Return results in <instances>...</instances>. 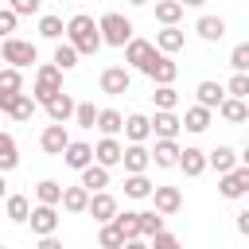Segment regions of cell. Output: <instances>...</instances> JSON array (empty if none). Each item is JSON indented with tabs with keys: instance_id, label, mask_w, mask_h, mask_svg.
<instances>
[{
	"instance_id": "obj_1",
	"label": "cell",
	"mask_w": 249,
	"mask_h": 249,
	"mask_svg": "<svg viewBox=\"0 0 249 249\" xmlns=\"http://www.w3.org/2000/svg\"><path fill=\"white\" fill-rule=\"evenodd\" d=\"M66 43L78 51V58L82 54H97V47H101V35H97V23L86 16V12H78V16H70V23H66Z\"/></svg>"
},
{
	"instance_id": "obj_2",
	"label": "cell",
	"mask_w": 249,
	"mask_h": 249,
	"mask_svg": "<svg viewBox=\"0 0 249 249\" xmlns=\"http://www.w3.org/2000/svg\"><path fill=\"white\" fill-rule=\"evenodd\" d=\"M97 35H101V43H109V47H124V43L132 39V19H124L121 12H105V16L97 19Z\"/></svg>"
},
{
	"instance_id": "obj_3",
	"label": "cell",
	"mask_w": 249,
	"mask_h": 249,
	"mask_svg": "<svg viewBox=\"0 0 249 249\" xmlns=\"http://www.w3.org/2000/svg\"><path fill=\"white\" fill-rule=\"evenodd\" d=\"M54 93H62V70H58L54 62H47V66H39V70H35V89H31V101H35V105H47Z\"/></svg>"
},
{
	"instance_id": "obj_4",
	"label": "cell",
	"mask_w": 249,
	"mask_h": 249,
	"mask_svg": "<svg viewBox=\"0 0 249 249\" xmlns=\"http://www.w3.org/2000/svg\"><path fill=\"white\" fill-rule=\"evenodd\" d=\"M0 58L4 62H12V70H23V66H31L35 58H39V51H35V43H27V39H4V47H0Z\"/></svg>"
},
{
	"instance_id": "obj_5",
	"label": "cell",
	"mask_w": 249,
	"mask_h": 249,
	"mask_svg": "<svg viewBox=\"0 0 249 249\" xmlns=\"http://www.w3.org/2000/svg\"><path fill=\"white\" fill-rule=\"evenodd\" d=\"M245 191H249V163H237V167H230V171L222 175L218 195H222V198H245Z\"/></svg>"
},
{
	"instance_id": "obj_6",
	"label": "cell",
	"mask_w": 249,
	"mask_h": 249,
	"mask_svg": "<svg viewBox=\"0 0 249 249\" xmlns=\"http://www.w3.org/2000/svg\"><path fill=\"white\" fill-rule=\"evenodd\" d=\"M86 214H89L97 226H105V222H113V214H117V198H113L109 191H97V195H89Z\"/></svg>"
},
{
	"instance_id": "obj_7",
	"label": "cell",
	"mask_w": 249,
	"mask_h": 249,
	"mask_svg": "<svg viewBox=\"0 0 249 249\" xmlns=\"http://www.w3.org/2000/svg\"><path fill=\"white\" fill-rule=\"evenodd\" d=\"M144 74H148L156 86H171V82L179 78V66L171 62V54H160V51H156V58L148 62V70H144Z\"/></svg>"
},
{
	"instance_id": "obj_8",
	"label": "cell",
	"mask_w": 249,
	"mask_h": 249,
	"mask_svg": "<svg viewBox=\"0 0 249 249\" xmlns=\"http://www.w3.org/2000/svg\"><path fill=\"white\" fill-rule=\"evenodd\" d=\"M148 198H152L156 214H175V210L183 206V191H179V187H167V183H163V187H152Z\"/></svg>"
},
{
	"instance_id": "obj_9",
	"label": "cell",
	"mask_w": 249,
	"mask_h": 249,
	"mask_svg": "<svg viewBox=\"0 0 249 249\" xmlns=\"http://www.w3.org/2000/svg\"><path fill=\"white\" fill-rule=\"evenodd\" d=\"M27 222H31V233H39V237H51V233L58 230V210H54V206H31Z\"/></svg>"
},
{
	"instance_id": "obj_10",
	"label": "cell",
	"mask_w": 249,
	"mask_h": 249,
	"mask_svg": "<svg viewBox=\"0 0 249 249\" xmlns=\"http://www.w3.org/2000/svg\"><path fill=\"white\" fill-rule=\"evenodd\" d=\"M66 144H70L66 124H47V128H43V136H39V148H43L47 156H62V152H66Z\"/></svg>"
},
{
	"instance_id": "obj_11",
	"label": "cell",
	"mask_w": 249,
	"mask_h": 249,
	"mask_svg": "<svg viewBox=\"0 0 249 249\" xmlns=\"http://www.w3.org/2000/svg\"><path fill=\"white\" fill-rule=\"evenodd\" d=\"M0 113H8L12 121H31L35 101H31V93H12V97H0Z\"/></svg>"
},
{
	"instance_id": "obj_12",
	"label": "cell",
	"mask_w": 249,
	"mask_h": 249,
	"mask_svg": "<svg viewBox=\"0 0 249 249\" xmlns=\"http://www.w3.org/2000/svg\"><path fill=\"white\" fill-rule=\"evenodd\" d=\"M156 58V47L148 39H128L124 43V62H132L136 70H148V62Z\"/></svg>"
},
{
	"instance_id": "obj_13",
	"label": "cell",
	"mask_w": 249,
	"mask_h": 249,
	"mask_svg": "<svg viewBox=\"0 0 249 249\" xmlns=\"http://www.w3.org/2000/svg\"><path fill=\"white\" fill-rule=\"evenodd\" d=\"M128 86H132V74L124 70V66H109V70H101V93H128Z\"/></svg>"
},
{
	"instance_id": "obj_14",
	"label": "cell",
	"mask_w": 249,
	"mask_h": 249,
	"mask_svg": "<svg viewBox=\"0 0 249 249\" xmlns=\"http://www.w3.org/2000/svg\"><path fill=\"white\" fill-rule=\"evenodd\" d=\"M74 105H78V101H74V97H70V93L62 89V93H54V97H51V101H47L43 109H47L51 124H66V121L74 117Z\"/></svg>"
},
{
	"instance_id": "obj_15",
	"label": "cell",
	"mask_w": 249,
	"mask_h": 249,
	"mask_svg": "<svg viewBox=\"0 0 249 249\" xmlns=\"http://www.w3.org/2000/svg\"><path fill=\"white\" fill-rule=\"evenodd\" d=\"M121 152H124V148L117 144V136H101V140L93 144V160H97V167H105V171L121 163Z\"/></svg>"
},
{
	"instance_id": "obj_16",
	"label": "cell",
	"mask_w": 249,
	"mask_h": 249,
	"mask_svg": "<svg viewBox=\"0 0 249 249\" xmlns=\"http://www.w3.org/2000/svg\"><path fill=\"white\" fill-rule=\"evenodd\" d=\"M62 163H66V167H74V171H82V167H89V163H93V148H89L86 140H70V144H66V152H62Z\"/></svg>"
},
{
	"instance_id": "obj_17",
	"label": "cell",
	"mask_w": 249,
	"mask_h": 249,
	"mask_svg": "<svg viewBox=\"0 0 249 249\" xmlns=\"http://www.w3.org/2000/svg\"><path fill=\"white\" fill-rule=\"evenodd\" d=\"M121 163H124V171H128V175H144V171H148V163H152V156H148V148H144V144H128V148L121 152Z\"/></svg>"
},
{
	"instance_id": "obj_18",
	"label": "cell",
	"mask_w": 249,
	"mask_h": 249,
	"mask_svg": "<svg viewBox=\"0 0 249 249\" xmlns=\"http://www.w3.org/2000/svg\"><path fill=\"white\" fill-rule=\"evenodd\" d=\"M175 167H183V175L198 179V175L206 171V152H202V148H179V160H175Z\"/></svg>"
},
{
	"instance_id": "obj_19",
	"label": "cell",
	"mask_w": 249,
	"mask_h": 249,
	"mask_svg": "<svg viewBox=\"0 0 249 249\" xmlns=\"http://www.w3.org/2000/svg\"><path fill=\"white\" fill-rule=\"evenodd\" d=\"M148 128H152L160 140H175L183 124H179V117H175V113H160V109H156V117L148 121Z\"/></svg>"
},
{
	"instance_id": "obj_20",
	"label": "cell",
	"mask_w": 249,
	"mask_h": 249,
	"mask_svg": "<svg viewBox=\"0 0 249 249\" xmlns=\"http://www.w3.org/2000/svg\"><path fill=\"white\" fill-rule=\"evenodd\" d=\"M121 132L128 136V144H144V140L152 136V128H148V117H144V113H128V117H124V124H121Z\"/></svg>"
},
{
	"instance_id": "obj_21",
	"label": "cell",
	"mask_w": 249,
	"mask_h": 249,
	"mask_svg": "<svg viewBox=\"0 0 249 249\" xmlns=\"http://www.w3.org/2000/svg\"><path fill=\"white\" fill-rule=\"evenodd\" d=\"M183 43H187V35H183L179 27H163V31L156 35V43H152V47H156L160 54H175V51H183Z\"/></svg>"
},
{
	"instance_id": "obj_22",
	"label": "cell",
	"mask_w": 249,
	"mask_h": 249,
	"mask_svg": "<svg viewBox=\"0 0 249 249\" xmlns=\"http://www.w3.org/2000/svg\"><path fill=\"white\" fill-rule=\"evenodd\" d=\"M62 210L66 214H86V202H89V191L86 187H62Z\"/></svg>"
},
{
	"instance_id": "obj_23",
	"label": "cell",
	"mask_w": 249,
	"mask_h": 249,
	"mask_svg": "<svg viewBox=\"0 0 249 249\" xmlns=\"http://www.w3.org/2000/svg\"><path fill=\"white\" fill-rule=\"evenodd\" d=\"M218 113H222V121H230V124H245V121H249V105L237 101V97H222Z\"/></svg>"
},
{
	"instance_id": "obj_24",
	"label": "cell",
	"mask_w": 249,
	"mask_h": 249,
	"mask_svg": "<svg viewBox=\"0 0 249 249\" xmlns=\"http://www.w3.org/2000/svg\"><path fill=\"white\" fill-rule=\"evenodd\" d=\"M206 167H218V175H226L230 167H237V152L230 144H218L210 156H206Z\"/></svg>"
},
{
	"instance_id": "obj_25",
	"label": "cell",
	"mask_w": 249,
	"mask_h": 249,
	"mask_svg": "<svg viewBox=\"0 0 249 249\" xmlns=\"http://www.w3.org/2000/svg\"><path fill=\"white\" fill-rule=\"evenodd\" d=\"M78 187H86L89 195H97V191L109 187V171L97 167V163H89V167H82V183H78Z\"/></svg>"
},
{
	"instance_id": "obj_26",
	"label": "cell",
	"mask_w": 249,
	"mask_h": 249,
	"mask_svg": "<svg viewBox=\"0 0 249 249\" xmlns=\"http://www.w3.org/2000/svg\"><path fill=\"white\" fill-rule=\"evenodd\" d=\"M113 226L121 230V237H140V210H117L113 214Z\"/></svg>"
},
{
	"instance_id": "obj_27",
	"label": "cell",
	"mask_w": 249,
	"mask_h": 249,
	"mask_svg": "<svg viewBox=\"0 0 249 249\" xmlns=\"http://www.w3.org/2000/svg\"><path fill=\"white\" fill-rule=\"evenodd\" d=\"M195 31H198L206 43H218V39L226 35V19H222V16H202V19L195 23Z\"/></svg>"
},
{
	"instance_id": "obj_28",
	"label": "cell",
	"mask_w": 249,
	"mask_h": 249,
	"mask_svg": "<svg viewBox=\"0 0 249 249\" xmlns=\"http://www.w3.org/2000/svg\"><path fill=\"white\" fill-rule=\"evenodd\" d=\"M198 105L202 109H218L222 105V97H226V86H218V82H198Z\"/></svg>"
},
{
	"instance_id": "obj_29",
	"label": "cell",
	"mask_w": 249,
	"mask_h": 249,
	"mask_svg": "<svg viewBox=\"0 0 249 249\" xmlns=\"http://www.w3.org/2000/svg\"><path fill=\"white\" fill-rule=\"evenodd\" d=\"M148 156H152L156 167H175V160H179V144H175V140H156V152H148Z\"/></svg>"
},
{
	"instance_id": "obj_30",
	"label": "cell",
	"mask_w": 249,
	"mask_h": 249,
	"mask_svg": "<svg viewBox=\"0 0 249 249\" xmlns=\"http://www.w3.org/2000/svg\"><path fill=\"white\" fill-rule=\"evenodd\" d=\"M179 124H183L187 132H206V128H210V109H202V105H191V109H187V117H183Z\"/></svg>"
},
{
	"instance_id": "obj_31",
	"label": "cell",
	"mask_w": 249,
	"mask_h": 249,
	"mask_svg": "<svg viewBox=\"0 0 249 249\" xmlns=\"http://www.w3.org/2000/svg\"><path fill=\"white\" fill-rule=\"evenodd\" d=\"M4 210H8V218H12L16 226H23L27 214H31V202H27V195H8V198H4Z\"/></svg>"
},
{
	"instance_id": "obj_32",
	"label": "cell",
	"mask_w": 249,
	"mask_h": 249,
	"mask_svg": "<svg viewBox=\"0 0 249 249\" xmlns=\"http://www.w3.org/2000/svg\"><path fill=\"white\" fill-rule=\"evenodd\" d=\"M16 163H19V148H16V140L8 132H0V175H8Z\"/></svg>"
},
{
	"instance_id": "obj_33",
	"label": "cell",
	"mask_w": 249,
	"mask_h": 249,
	"mask_svg": "<svg viewBox=\"0 0 249 249\" xmlns=\"http://www.w3.org/2000/svg\"><path fill=\"white\" fill-rule=\"evenodd\" d=\"M121 124H124V117H121L117 109H97V121H93V128H101L105 136H117V132H121Z\"/></svg>"
},
{
	"instance_id": "obj_34",
	"label": "cell",
	"mask_w": 249,
	"mask_h": 249,
	"mask_svg": "<svg viewBox=\"0 0 249 249\" xmlns=\"http://www.w3.org/2000/svg\"><path fill=\"white\" fill-rule=\"evenodd\" d=\"M156 19H160L163 27H175V23L183 19V8H179L175 0H156Z\"/></svg>"
},
{
	"instance_id": "obj_35",
	"label": "cell",
	"mask_w": 249,
	"mask_h": 249,
	"mask_svg": "<svg viewBox=\"0 0 249 249\" xmlns=\"http://www.w3.org/2000/svg\"><path fill=\"white\" fill-rule=\"evenodd\" d=\"M35 198H39V206H58V198H62V187H58L54 179H43V183L35 187Z\"/></svg>"
},
{
	"instance_id": "obj_36",
	"label": "cell",
	"mask_w": 249,
	"mask_h": 249,
	"mask_svg": "<svg viewBox=\"0 0 249 249\" xmlns=\"http://www.w3.org/2000/svg\"><path fill=\"white\" fill-rule=\"evenodd\" d=\"M124 195L128 198H148L152 195V179L148 175H128L124 179Z\"/></svg>"
},
{
	"instance_id": "obj_37",
	"label": "cell",
	"mask_w": 249,
	"mask_h": 249,
	"mask_svg": "<svg viewBox=\"0 0 249 249\" xmlns=\"http://www.w3.org/2000/svg\"><path fill=\"white\" fill-rule=\"evenodd\" d=\"M12 93H23V78H19V70H0V97H12Z\"/></svg>"
},
{
	"instance_id": "obj_38",
	"label": "cell",
	"mask_w": 249,
	"mask_h": 249,
	"mask_svg": "<svg viewBox=\"0 0 249 249\" xmlns=\"http://www.w3.org/2000/svg\"><path fill=\"white\" fill-rule=\"evenodd\" d=\"M152 101H156V109H160V113H171V109H175V101H179V93H175V86H156Z\"/></svg>"
},
{
	"instance_id": "obj_39",
	"label": "cell",
	"mask_w": 249,
	"mask_h": 249,
	"mask_svg": "<svg viewBox=\"0 0 249 249\" xmlns=\"http://www.w3.org/2000/svg\"><path fill=\"white\" fill-rule=\"evenodd\" d=\"M163 230V214L156 210H140V237H156Z\"/></svg>"
},
{
	"instance_id": "obj_40",
	"label": "cell",
	"mask_w": 249,
	"mask_h": 249,
	"mask_svg": "<svg viewBox=\"0 0 249 249\" xmlns=\"http://www.w3.org/2000/svg\"><path fill=\"white\" fill-rule=\"evenodd\" d=\"M121 245H124L121 230H117L113 222H105V226H101V233H97V249H121Z\"/></svg>"
},
{
	"instance_id": "obj_41",
	"label": "cell",
	"mask_w": 249,
	"mask_h": 249,
	"mask_svg": "<svg viewBox=\"0 0 249 249\" xmlns=\"http://www.w3.org/2000/svg\"><path fill=\"white\" fill-rule=\"evenodd\" d=\"M54 66H58V70H74V66H78V51H74L70 43H58V47H54Z\"/></svg>"
},
{
	"instance_id": "obj_42",
	"label": "cell",
	"mask_w": 249,
	"mask_h": 249,
	"mask_svg": "<svg viewBox=\"0 0 249 249\" xmlns=\"http://www.w3.org/2000/svg\"><path fill=\"white\" fill-rule=\"evenodd\" d=\"M62 31H66V27H62L58 16H43V19H39V35H43V39H62Z\"/></svg>"
},
{
	"instance_id": "obj_43",
	"label": "cell",
	"mask_w": 249,
	"mask_h": 249,
	"mask_svg": "<svg viewBox=\"0 0 249 249\" xmlns=\"http://www.w3.org/2000/svg\"><path fill=\"white\" fill-rule=\"evenodd\" d=\"M226 93L237 97V101H245V97H249V74H233L230 86H226Z\"/></svg>"
},
{
	"instance_id": "obj_44",
	"label": "cell",
	"mask_w": 249,
	"mask_h": 249,
	"mask_svg": "<svg viewBox=\"0 0 249 249\" xmlns=\"http://www.w3.org/2000/svg\"><path fill=\"white\" fill-rule=\"evenodd\" d=\"M74 121H78L82 128H93V121H97V109H93L89 101H78V105H74Z\"/></svg>"
},
{
	"instance_id": "obj_45",
	"label": "cell",
	"mask_w": 249,
	"mask_h": 249,
	"mask_svg": "<svg viewBox=\"0 0 249 249\" xmlns=\"http://www.w3.org/2000/svg\"><path fill=\"white\" fill-rule=\"evenodd\" d=\"M230 66H233L237 74H245V70H249V43H237V47H233V54H230Z\"/></svg>"
},
{
	"instance_id": "obj_46",
	"label": "cell",
	"mask_w": 249,
	"mask_h": 249,
	"mask_svg": "<svg viewBox=\"0 0 249 249\" xmlns=\"http://www.w3.org/2000/svg\"><path fill=\"white\" fill-rule=\"evenodd\" d=\"M148 249H183V245H179V237H175V233L160 230L156 237H148Z\"/></svg>"
},
{
	"instance_id": "obj_47",
	"label": "cell",
	"mask_w": 249,
	"mask_h": 249,
	"mask_svg": "<svg viewBox=\"0 0 249 249\" xmlns=\"http://www.w3.org/2000/svg\"><path fill=\"white\" fill-rule=\"evenodd\" d=\"M16 12L12 8H0V39H12V31H16Z\"/></svg>"
},
{
	"instance_id": "obj_48",
	"label": "cell",
	"mask_w": 249,
	"mask_h": 249,
	"mask_svg": "<svg viewBox=\"0 0 249 249\" xmlns=\"http://www.w3.org/2000/svg\"><path fill=\"white\" fill-rule=\"evenodd\" d=\"M8 8H12L16 16H35V12L43 8V0H8Z\"/></svg>"
},
{
	"instance_id": "obj_49",
	"label": "cell",
	"mask_w": 249,
	"mask_h": 249,
	"mask_svg": "<svg viewBox=\"0 0 249 249\" xmlns=\"http://www.w3.org/2000/svg\"><path fill=\"white\" fill-rule=\"evenodd\" d=\"M35 249H62V241L51 233V237H39V245H35Z\"/></svg>"
},
{
	"instance_id": "obj_50",
	"label": "cell",
	"mask_w": 249,
	"mask_h": 249,
	"mask_svg": "<svg viewBox=\"0 0 249 249\" xmlns=\"http://www.w3.org/2000/svg\"><path fill=\"white\" fill-rule=\"evenodd\" d=\"M237 233H249V210L237 214Z\"/></svg>"
},
{
	"instance_id": "obj_51",
	"label": "cell",
	"mask_w": 249,
	"mask_h": 249,
	"mask_svg": "<svg viewBox=\"0 0 249 249\" xmlns=\"http://www.w3.org/2000/svg\"><path fill=\"white\" fill-rule=\"evenodd\" d=\"M121 249H148V241H144V237H128Z\"/></svg>"
},
{
	"instance_id": "obj_52",
	"label": "cell",
	"mask_w": 249,
	"mask_h": 249,
	"mask_svg": "<svg viewBox=\"0 0 249 249\" xmlns=\"http://www.w3.org/2000/svg\"><path fill=\"white\" fill-rule=\"evenodd\" d=\"M179 8H198V4H206V0H175Z\"/></svg>"
},
{
	"instance_id": "obj_53",
	"label": "cell",
	"mask_w": 249,
	"mask_h": 249,
	"mask_svg": "<svg viewBox=\"0 0 249 249\" xmlns=\"http://www.w3.org/2000/svg\"><path fill=\"white\" fill-rule=\"evenodd\" d=\"M4 187H8V183H4V175H0V198H8V191H4Z\"/></svg>"
},
{
	"instance_id": "obj_54",
	"label": "cell",
	"mask_w": 249,
	"mask_h": 249,
	"mask_svg": "<svg viewBox=\"0 0 249 249\" xmlns=\"http://www.w3.org/2000/svg\"><path fill=\"white\" fill-rule=\"evenodd\" d=\"M128 4H148V0H128Z\"/></svg>"
},
{
	"instance_id": "obj_55",
	"label": "cell",
	"mask_w": 249,
	"mask_h": 249,
	"mask_svg": "<svg viewBox=\"0 0 249 249\" xmlns=\"http://www.w3.org/2000/svg\"><path fill=\"white\" fill-rule=\"evenodd\" d=\"M93 249H97V245H93Z\"/></svg>"
}]
</instances>
